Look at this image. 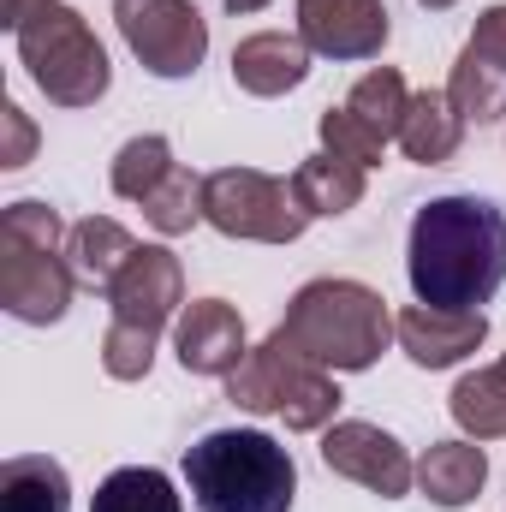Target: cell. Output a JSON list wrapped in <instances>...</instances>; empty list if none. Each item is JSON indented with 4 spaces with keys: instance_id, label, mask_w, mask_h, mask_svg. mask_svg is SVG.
Instances as JSON below:
<instances>
[{
    "instance_id": "1",
    "label": "cell",
    "mask_w": 506,
    "mask_h": 512,
    "mask_svg": "<svg viewBox=\"0 0 506 512\" xmlns=\"http://www.w3.org/2000/svg\"><path fill=\"white\" fill-rule=\"evenodd\" d=\"M405 274L417 304L483 310L506 286V215L489 197H435L411 215Z\"/></svg>"
},
{
    "instance_id": "2",
    "label": "cell",
    "mask_w": 506,
    "mask_h": 512,
    "mask_svg": "<svg viewBox=\"0 0 506 512\" xmlns=\"http://www.w3.org/2000/svg\"><path fill=\"white\" fill-rule=\"evenodd\" d=\"M274 340L286 352H298L316 370H370L387 340H393V316L387 298L364 280H310L292 292L286 322L274 328Z\"/></svg>"
},
{
    "instance_id": "3",
    "label": "cell",
    "mask_w": 506,
    "mask_h": 512,
    "mask_svg": "<svg viewBox=\"0 0 506 512\" xmlns=\"http://www.w3.org/2000/svg\"><path fill=\"white\" fill-rule=\"evenodd\" d=\"M185 483L197 512H292L298 465L262 429H209L185 447Z\"/></svg>"
},
{
    "instance_id": "4",
    "label": "cell",
    "mask_w": 506,
    "mask_h": 512,
    "mask_svg": "<svg viewBox=\"0 0 506 512\" xmlns=\"http://www.w3.org/2000/svg\"><path fill=\"white\" fill-rule=\"evenodd\" d=\"M72 227L60 221L54 203L42 197H24V203H6L0 209V310L30 322V328H48L72 310V262L60 256V239Z\"/></svg>"
},
{
    "instance_id": "5",
    "label": "cell",
    "mask_w": 506,
    "mask_h": 512,
    "mask_svg": "<svg viewBox=\"0 0 506 512\" xmlns=\"http://www.w3.org/2000/svg\"><path fill=\"white\" fill-rule=\"evenodd\" d=\"M18 60H24V72L36 78V90L54 108H96L108 96V84H114L108 48L96 42L90 18L78 6H66V0L36 12L18 30Z\"/></svg>"
},
{
    "instance_id": "6",
    "label": "cell",
    "mask_w": 506,
    "mask_h": 512,
    "mask_svg": "<svg viewBox=\"0 0 506 512\" xmlns=\"http://www.w3.org/2000/svg\"><path fill=\"white\" fill-rule=\"evenodd\" d=\"M227 399L239 411H256V417H286V429L310 435V429H328L334 411H340V387L328 370L304 364L298 352H286L274 334L245 352V364L227 376Z\"/></svg>"
},
{
    "instance_id": "7",
    "label": "cell",
    "mask_w": 506,
    "mask_h": 512,
    "mask_svg": "<svg viewBox=\"0 0 506 512\" xmlns=\"http://www.w3.org/2000/svg\"><path fill=\"white\" fill-rule=\"evenodd\" d=\"M203 221L227 239H251V245H292L310 215L292 197V179L256 173V167H221L203 173Z\"/></svg>"
},
{
    "instance_id": "8",
    "label": "cell",
    "mask_w": 506,
    "mask_h": 512,
    "mask_svg": "<svg viewBox=\"0 0 506 512\" xmlns=\"http://www.w3.org/2000/svg\"><path fill=\"white\" fill-rule=\"evenodd\" d=\"M411 108V90L399 78V66H376L352 84V96L340 108H328L316 131H322V149L340 155V161H358V167H381L387 143L399 137V120Z\"/></svg>"
},
{
    "instance_id": "9",
    "label": "cell",
    "mask_w": 506,
    "mask_h": 512,
    "mask_svg": "<svg viewBox=\"0 0 506 512\" xmlns=\"http://www.w3.org/2000/svg\"><path fill=\"white\" fill-rule=\"evenodd\" d=\"M114 18L149 78H191L209 54V18L197 0H114Z\"/></svg>"
},
{
    "instance_id": "10",
    "label": "cell",
    "mask_w": 506,
    "mask_h": 512,
    "mask_svg": "<svg viewBox=\"0 0 506 512\" xmlns=\"http://www.w3.org/2000/svg\"><path fill=\"white\" fill-rule=\"evenodd\" d=\"M322 465H328L334 477H346V483L381 495V501H399V495H411V483H417L411 453H405L387 429H376V423H328V435H322Z\"/></svg>"
},
{
    "instance_id": "11",
    "label": "cell",
    "mask_w": 506,
    "mask_h": 512,
    "mask_svg": "<svg viewBox=\"0 0 506 512\" xmlns=\"http://www.w3.org/2000/svg\"><path fill=\"white\" fill-rule=\"evenodd\" d=\"M179 304H185V268H179V256L167 251V245H137V256L120 268V280L108 286L114 322L137 328V334H155V340H161V328L173 322Z\"/></svg>"
},
{
    "instance_id": "12",
    "label": "cell",
    "mask_w": 506,
    "mask_h": 512,
    "mask_svg": "<svg viewBox=\"0 0 506 512\" xmlns=\"http://www.w3.org/2000/svg\"><path fill=\"white\" fill-rule=\"evenodd\" d=\"M298 36L322 60H376L393 36L387 0H298Z\"/></svg>"
},
{
    "instance_id": "13",
    "label": "cell",
    "mask_w": 506,
    "mask_h": 512,
    "mask_svg": "<svg viewBox=\"0 0 506 512\" xmlns=\"http://www.w3.org/2000/svg\"><path fill=\"white\" fill-rule=\"evenodd\" d=\"M405 358L417 370H453L465 364L483 340H489V316L483 310H435V304H411L399 322H393Z\"/></svg>"
},
{
    "instance_id": "14",
    "label": "cell",
    "mask_w": 506,
    "mask_h": 512,
    "mask_svg": "<svg viewBox=\"0 0 506 512\" xmlns=\"http://www.w3.org/2000/svg\"><path fill=\"white\" fill-rule=\"evenodd\" d=\"M179 364L191 376H233L245 364V316L227 298H197L179 310Z\"/></svg>"
},
{
    "instance_id": "15",
    "label": "cell",
    "mask_w": 506,
    "mask_h": 512,
    "mask_svg": "<svg viewBox=\"0 0 506 512\" xmlns=\"http://www.w3.org/2000/svg\"><path fill=\"white\" fill-rule=\"evenodd\" d=\"M310 78V42L298 30H256L233 48V84L245 96H286Z\"/></svg>"
},
{
    "instance_id": "16",
    "label": "cell",
    "mask_w": 506,
    "mask_h": 512,
    "mask_svg": "<svg viewBox=\"0 0 506 512\" xmlns=\"http://www.w3.org/2000/svg\"><path fill=\"white\" fill-rule=\"evenodd\" d=\"M393 143L405 149V161L441 167V161H453L459 143H465V114L453 108L447 90H417L411 108H405V120H399V137H393Z\"/></svg>"
},
{
    "instance_id": "17",
    "label": "cell",
    "mask_w": 506,
    "mask_h": 512,
    "mask_svg": "<svg viewBox=\"0 0 506 512\" xmlns=\"http://www.w3.org/2000/svg\"><path fill=\"white\" fill-rule=\"evenodd\" d=\"M364 173L370 167L340 161V155L322 149V155H310V161L292 167V197H298V209L310 221H340V215H352L364 203Z\"/></svg>"
},
{
    "instance_id": "18",
    "label": "cell",
    "mask_w": 506,
    "mask_h": 512,
    "mask_svg": "<svg viewBox=\"0 0 506 512\" xmlns=\"http://www.w3.org/2000/svg\"><path fill=\"white\" fill-rule=\"evenodd\" d=\"M489 483V453L471 447V441H435L423 459H417V489L435 501V507H471Z\"/></svg>"
},
{
    "instance_id": "19",
    "label": "cell",
    "mask_w": 506,
    "mask_h": 512,
    "mask_svg": "<svg viewBox=\"0 0 506 512\" xmlns=\"http://www.w3.org/2000/svg\"><path fill=\"white\" fill-rule=\"evenodd\" d=\"M131 256H137V239L120 221H108V215H90V221H78L66 233V262H72L78 286H90L102 298H108V286L120 280V268H126Z\"/></svg>"
},
{
    "instance_id": "20",
    "label": "cell",
    "mask_w": 506,
    "mask_h": 512,
    "mask_svg": "<svg viewBox=\"0 0 506 512\" xmlns=\"http://www.w3.org/2000/svg\"><path fill=\"white\" fill-rule=\"evenodd\" d=\"M0 512H72L66 465L48 453H12L0 465Z\"/></svg>"
},
{
    "instance_id": "21",
    "label": "cell",
    "mask_w": 506,
    "mask_h": 512,
    "mask_svg": "<svg viewBox=\"0 0 506 512\" xmlns=\"http://www.w3.org/2000/svg\"><path fill=\"white\" fill-rule=\"evenodd\" d=\"M447 96L465 114V126H495V120H506V72L495 60H483L477 48H459V66L447 78Z\"/></svg>"
},
{
    "instance_id": "22",
    "label": "cell",
    "mask_w": 506,
    "mask_h": 512,
    "mask_svg": "<svg viewBox=\"0 0 506 512\" xmlns=\"http://www.w3.org/2000/svg\"><path fill=\"white\" fill-rule=\"evenodd\" d=\"M453 423L471 435V441H501L506 435V370H471V376H459L453 387Z\"/></svg>"
},
{
    "instance_id": "23",
    "label": "cell",
    "mask_w": 506,
    "mask_h": 512,
    "mask_svg": "<svg viewBox=\"0 0 506 512\" xmlns=\"http://www.w3.org/2000/svg\"><path fill=\"white\" fill-rule=\"evenodd\" d=\"M143 221L161 233V239H179L203 221V173L191 167H173L149 197H143Z\"/></svg>"
},
{
    "instance_id": "24",
    "label": "cell",
    "mask_w": 506,
    "mask_h": 512,
    "mask_svg": "<svg viewBox=\"0 0 506 512\" xmlns=\"http://www.w3.org/2000/svg\"><path fill=\"white\" fill-rule=\"evenodd\" d=\"M90 512H185V507H179L173 483H167L155 465H126V471H114V477L96 489Z\"/></svg>"
},
{
    "instance_id": "25",
    "label": "cell",
    "mask_w": 506,
    "mask_h": 512,
    "mask_svg": "<svg viewBox=\"0 0 506 512\" xmlns=\"http://www.w3.org/2000/svg\"><path fill=\"white\" fill-rule=\"evenodd\" d=\"M173 167H179V161H173V143L155 137V131H143V137H131L126 149L114 155V173H108V179H114V191H120L126 203H143Z\"/></svg>"
},
{
    "instance_id": "26",
    "label": "cell",
    "mask_w": 506,
    "mask_h": 512,
    "mask_svg": "<svg viewBox=\"0 0 506 512\" xmlns=\"http://www.w3.org/2000/svg\"><path fill=\"white\" fill-rule=\"evenodd\" d=\"M36 149V126L24 120L18 102H0V167H24Z\"/></svg>"
},
{
    "instance_id": "27",
    "label": "cell",
    "mask_w": 506,
    "mask_h": 512,
    "mask_svg": "<svg viewBox=\"0 0 506 512\" xmlns=\"http://www.w3.org/2000/svg\"><path fill=\"white\" fill-rule=\"evenodd\" d=\"M465 48H477L483 60H495V66L506 72V6H489V12L477 18V30H471Z\"/></svg>"
},
{
    "instance_id": "28",
    "label": "cell",
    "mask_w": 506,
    "mask_h": 512,
    "mask_svg": "<svg viewBox=\"0 0 506 512\" xmlns=\"http://www.w3.org/2000/svg\"><path fill=\"white\" fill-rule=\"evenodd\" d=\"M48 6H60V0H0V24L18 36V30H24L36 12H48Z\"/></svg>"
},
{
    "instance_id": "29",
    "label": "cell",
    "mask_w": 506,
    "mask_h": 512,
    "mask_svg": "<svg viewBox=\"0 0 506 512\" xmlns=\"http://www.w3.org/2000/svg\"><path fill=\"white\" fill-rule=\"evenodd\" d=\"M262 6H268V0H227V12H233V18H239V12H262Z\"/></svg>"
},
{
    "instance_id": "30",
    "label": "cell",
    "mask_w": 506,
    "mask_h": 512,
    "mask_svg": "<svg viewBox=\"0 0 506 512\" xmlns=\"http://www.w3.org/2000/svg\"><path fill=\"white\" fill-rule=\"evenodd\" d=\"M417 6H429V12H447V6H459V0H417Z\"/></svg>"
},
{
    "instance_id": "31",
    "label": "cell",
    "mask_w": 506,
    "mask_h": 512,
    "mask_svg": "<svg viewBox=\"0 0 506 512\" xmlns=\"http://www.w3.org/2000/svg\"><path fill=\"white\" fill-rule=\"evenodd\" d=\"M501 370H506V358H501Z\"/></svg>"
}]
</instances>
